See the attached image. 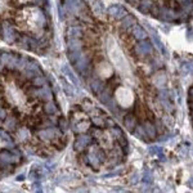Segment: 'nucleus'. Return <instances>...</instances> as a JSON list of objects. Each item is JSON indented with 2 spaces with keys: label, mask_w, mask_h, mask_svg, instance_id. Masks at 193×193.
<instances>
[{
  "label": "nucleus",
  "mask_w": 193,
  "mask_h": 193,
  "mask_svg": "<svg viewBox=\"0 0 193 193\" xmlns=\"http://www.w3.org/2000/svg\"><path fill=\"white\" fill-rule=\"evenodd\" d=\"M140 12L165 23H184L193 17V0H129Z\"/></svg>",
  "instance_id": "obj_1"
},
{
  "label": "nucleus",
  "mask_w": 193,
  "mask_h": 193,
  "mask_svg": "<svg viewBox=\"0 0 193 193\" xmlns=\"http://www.w3.org/2000/svg\"><path fill=\"white\" fill-rule=\"evenodd\" d=\"M188 112H189V120L193 129V84L188 90Z\"/></svg>",
  "instance_id": "obj_2"
}]
</instances>
